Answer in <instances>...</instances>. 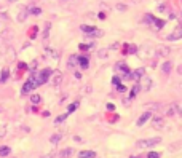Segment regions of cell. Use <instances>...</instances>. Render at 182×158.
<instances>
[{"label":"cell","instance_id":"cell-1","mask_svg":"<svg viewBox=\"0 0 182 158\" xmlns=\"http://www.w3.org/2000/svg\"><path fill=\"white\" fill-rule=\"evenodd\" d=\"M51 73H53V72H51L50 69H48V67H46V69H43V70H42V72H40V73H38V75H37V78H38V80H37V85L40 86V85H43V83L50 81V77H51Z\"/></svg>","mask_w":182,"mask_h":158},{"label":"cell","instance_id":"cell-2","mask_svg":"<svg viewBox=\"0 0 182 158\" xmlns=\"http://www.w3.org/2000/svg\"><path fill=\"white\" fill-rule=\"evenodd\" d=\"M161 142V137L157 136V137H150V139H142V141L138 142L139 147H153V145H157Z\"/></svg>","mask_w":182,"mask_h":158},{"label":"cell","instance_id":"cell-3","mask_svg":"<svg viewBox=\"0 0 182 158\" xmlns=\"http://www.w3.org/2000/svg\"><path fill=\"white\" fill-rule=\"evenodd\" d=\"M61 81H62V72L54 70V72L51 73V77H50V85H51V86H59Z\"/></svg>","mask_w":182,"mask_h":158},{"label":"cell","instance_id":"cell-4","mask_svg":"<svg viewBox=\"0 0 182 158\" xmlns=\"http://www.w3.org/2000/svg\"><path fill=\"white\" fill-rule=\"evenodd\" d=\"M78 66L82 69H88L90 66V58L88 56H78Z\"/></svg>","mask_w":182,"mask_h":158},{"label":"cell","instance_id":"cell-5","mask_svg":"<svg viewBox=\"0 0 182 158\" xmlns=\"http://www.w3.org/2000/svg\"><path fill=\"white\" fill-rule=\"evenodd\" d=\"M74 153H75V150L69 147V148H62V150L59 152V156H61V158H70Z\"/></svg>","mask_w":182,"mask_h":158},{"label":"cell","instance_id":"cell-6","mask_svg":"<svg viewBox=\"0 0 182 158\" xmlns=\"http://www.w3.org/2000/svg\"><path fill=\"white\" fill-rule=\"evenodd\" d=\"M152 117V114L150 112H144L141 117H139V120H138V126H142L146 122H149V118Z\"/></svg>","mask_w":182,"mask_h":158},{"label":"cell","instance_id":"cell-7","mask_svg":"<svg viewBox=\"0 0 182 158\" xmlns=\"http://www.w3.org/2000/svg\"><path fill=\"white\" fill-rule=\"evenodd\" d=\"M80 29H82V32L83 34H86V35H91L96 29H98V27H94V26H86V24H83L82 27H80Z\"/></svg>","mask_w":182,"mask_h":158},{"label":"cell","instance_id":"cell-8","mask_svg":"<svg viewBox=\"0 0 182 158\" xmlns=\"http://www.w3.org/2000/svg\"><path fill=\"white\" fill-rule=\"evenodd\" d=\"M77 64H78V56H75V54H72V56L69 58V61H67V67L69 69H74Z\"/></svg>","mask_w":182,"mask_h":158},{"label":"cell","instance_id":"cell-9","mask_svg":"<svg viewBox=\"0 0 182 158\" xmlns=\"http://www.w3.org/2000/svg\"><path fill=\"white\" fill-rule=\"evenodd\" d=\"M96 156V152L93 150H83L78 153V158H94Z\"/></svg>","mask_w":182,"mask_h":158},{"label":"cell","instance_id":"cell-10","mask_svg":"<svg viewBox=\"0 0 182 158\" xmlns=\"http://www.w3.org/2000/svg\"><path fill=\"white\" fill-rule=\"evenodd\" d=\"M27 15H29V10H21L18 13V21L19 23H24L27 19Z\"/></svg>","mask_w":182,"mask_h":158},{"label":"cell","instance_id":"cell-11","mask_svg":"<svg viewBox=\"0 0 182 158\" xmlns=\"http://www.w3.org/2000/svg\"><path fill=\"white\" fill-rule=\"evenodd\" d=\"M61 139H62V133H56V134H53V136L50 137V142H51L53 145H56L57 142L61 141Z\"/></svg>","mask_w":182,"mask_h":158},{"label":"cell","instance_id":"cell-12","mask_svg":"<svg viewBox=\"0 0 182 158\" xmlns=\"http://www.w3.org/2000/svg\"><path fill=\"white\" fill-rule=\"evenodd\" d=\"M10 155H11V148L6 147V145L0 147V156H10Z\"/></svg>","mask_w":182,"mask_h":158},{"label":"cell","instance_id":"cell-13","mask_svg":"<svg viewBox=\"0 0 182 158\" xmlns=\"http://www.w3.org/2000/svg\"><path fill=\"white\" fill-rule=\"evenodd\" d=\"M29 13L34 15V16H38V15H42V8H38V6H31V8H29Z\"/></svg>","mask_w":182,"mask_h":158},{"label":"cell","instance_id":"cell-14","mask_svg":"<svg viewBox=\"0 0 182 158\" xmlns=\"http://www.w3.org/2000/svg\"><path fill=\"white\" fill-rule=\"evenodd\" d=\"M8 75H10V70L5 67V69L2 70V75H0V81H2V83H5V81L8 80Z\"/></svg>","mask_w":182,"mask_h":158},{"label":"cell","instance_id":"cell-15","mask_svg":"<svg viewBox=\"0 0 182 158\" xmlns=\"http://www.w3.org/2000/svg\"><path fill=\"white\" fill-rule=\"evenodd\" d=\"M42 101V98H40V94H37V93H34V94H31V102L32 104H38V102Z\"/></svg>","mask_w":182,"mask_h":158},{"label":"cell","instance_id":"cell-16","mask_svg":"<svg viewBox=\"0 0 182 158\" xmlns=\"http://www.w3.org/2000/svg\"><path fill=\"white\" fill-rule=\"evenodd\" d=\"M180 35H182V31H180V27H177V31L172 34V35H169V40H176V39H179Z\"/></svg>","mask_w":182,"mask_h":158},{"label":"cell","instance_id":"cell-17","mask_svg":"<svg viewBox=\"0 0 182 158\" xmlns=\"http://www.w3.org/2000/svg\"><path fill=\"white\" fill-rule=\"evenodd\" d=\"M77 109H78V102H72V104L67 107V114H72L74 110H77Z\"/></svg>","mask_w":182,"mask_h":158},{"label":"cell","instance_id":"cell-18","mask_svg":"<svg viewBox=\"0 0 182 158\" xmlns=\"http://www.w3.org/2000/svg\"><path fill=\"white\" fill-rule=\"evenodd\" d=\"M142 73H144V69H139V70H136V72H133V73H131V77H133L134 80H138V78L142 75Z\"/></svg>","mask_w":182,"mask_h":158},{"label":"cell","instance_id":"cell-19","mask_svg":"<svg viewBox=\"0 0 182 158\" xmlns=\"http://www.w3.org/2000/svg\"><path fill=\"white\" fill-rule=\"evenodd\" d=\"M67 115H69V114H64V115H59V117H57V118L54 120V123H56V125H59V123H62V122H64V120L67 118Z\"/></svg>","mask_w":182,"mask_h":158},{"label":"cell","instance_id":"cell-20","mask_svg":"<svg viewBox=\"0 0 182 158\" xmlns=\"http://www.w3.org/2000/svg\"><path fill=\"white\" fill-rule=\"evenodd\" d=\"M93 45H94L93 42L88 43V45H86V43H82V45H80V50H82V51H85V50H91V48H93Z\"/></svg>","mask_w":182,"mask_h":158},{"label":"cell","instance_id":"cell-21","mask_svg":"<svg viewBox=\"0 0 182 158\" xmlns=\"http://www.w3.org/2000/svg\"><path fill=\"white\" fill-rule=\"evenodd\" d=\"M139 89H141V86H139V85H136V86H134V88L131 89V94H129V96H131V98H134V96L138 94V91H139Z\"/></svg>","mask_w":182,"mask_h":158},{"label":"cell","instance_id":"cell-22","mask_svg":"<svg viewBox=\"0 0 182 158\" xmlns=\"http://www.w3.org/2000/svg\"><path fill=\"white\" fill-rule=\"evenodd\" d=\"M161 155L160 153H157V152H150L149 155H147V158H160Z\"/></svg>","mask_w":182,"mask_h":158},{"label":"cell","instance_id":"cell-23","mask_svg":"<svg viewBox=\"0 0 182 158\" xmlns=\"http://www.w3.org/2000/svg\"><path fill=\"white\" fill-rule=\"evenodd\" d=\"M98 56H99V58H105V56H107V50H101V51L98 53Z\"/></svg>","mask_w":182,"mask_h":158},{"label":"cell","instance_id":"cell-24","mask_svg":"<svg viewBox=\"0 0 182 158\" xmlns=\"http://www.w3.org/2000/svg\"><path fill=\"white\" fill-rule=\"evenodd\" d=\"M169 67H171V64L165 62V66H163V72H169Z\"/></svg>","mask_w":182,"mask_h":158},{"label":"cell","instance_id":"cell-25","mask_svg":"<svg viewBox=\"0 0 182 158\" xmlns=\"http://www.w3.org/2000/svg\"><path fill=\"white\" fill-rule=\"evenodd\" d=\"M112 83L118 86V85H120V78H118V77H113V78H112Z\"/></svg>","mask_w":182,"mask_h":158},{"label":"cell","instance_id":"cell-26","mask_svg":"<svg viewBox=\"0 0 182 158\" xmlns=\"http://www.w3.org/2000/svg\"><path fill=\"white\" fill-rule=\"evenodd\" d=\"M18 66H19V69H24V70H26V69H29V66H27V64H24V62H19Z\"/></svg>","mask_w":182,"mask_h":158},{"label":"cell","instance_id":"cell-27","mask_svg":"<svg viewBox=\"0 0 182 158\" xmlns=\"http://www.w3.org/2000/svg\"><path fill=\"white\" fill-rule=\"evenodd\" d=\"M153 125H155V126H161L163 122H161V120H155V122H153Z\"/></svg>","mask_w":182,"mask_h":158},{"label":"cell","instance_id":"cell-28","mask_svg":"<svg viewBox=\"0 0 182 158\" xmlns=\"http://www.w3.org/2000/svg\"><path fill=\"white\" fill-rule=\"evenodd\" d=\"M42 158H54V153H46V155H43Z\"/></svg>","mask_w":182,"mask_h":158},{"label":"cell","instance_id":"cell-29","mask_svg":"<svg viewBox=\"0 0 182 158\" xmlns=\"http://www.w3.org/2000/svg\"><path fill=\"white\" fill-rule=\"evenodd\" d=\"M117 8H118V10H121V11H123V10H126V6H125V5H120V3L117 5Z\"/></svg>","mask_w":182,"mask_h":158},{"label":"cell","instance_id":"cell-30","mask_svg":"<svg viewBox=\"0 0 182 158\" xmlns=\"http://www.w3.org/2000/svg\"><path fill=\"white\" fill-rule=\"evenodd\" d=\"M107 110H115V106L113 104H107Z\"/></svg>","mask_w":182,"mask_h":158},{"label":"cell","instance_id":"cell-31","mask_svg":"<svg viewBox=\"0 0 182 158\" xmlns=\"http://www.w3.org/2000/svg\"><path fill=\"white\" fill-rule=\"evenodd\" d=\"M98 18H99V19H105V15H104V13H99Z\"/></svg>","mask_w":182,"mask_h":158},{"label":"cell","instance_id":"cell-32","mask_svg":"<svg viewBox=\"0 0 182 158\" xmlns=\"http://www.w3.org/2000/svg\"><path fill=\"white\" fill-rule=\"evenodd\" d=\"M0 18H2V19H6L8 16H6V13H0Z\"/></svg>","mask_w":182,"mask_h":158},{"label":"cell","instance_id":"cell-33","mask_svg":"<svg viewBox=\"0 0 182 158\" xmlns=\"http://www.w3.org/2000/svg\"><path fill=\"white\" fill-rule=\"evenodd\" d=\"M2 136H5V129H3V128L0 129V137H2Z\"/></svg>","mask_w":182,"mask_h":158},{"label":"cell","instance_id":"cell-34","mask_svg":"<svg viewBox=\"0 0 182 158\" xmlns=\"http://www.w3.org/2000/svg\"><path fill=\"white\" fill-rule=\"evenodd\" d=\"M15 2H18V0H8V3H15Z\"/></svg>","mask_w":182,"mask_h":158}]
</instances>
